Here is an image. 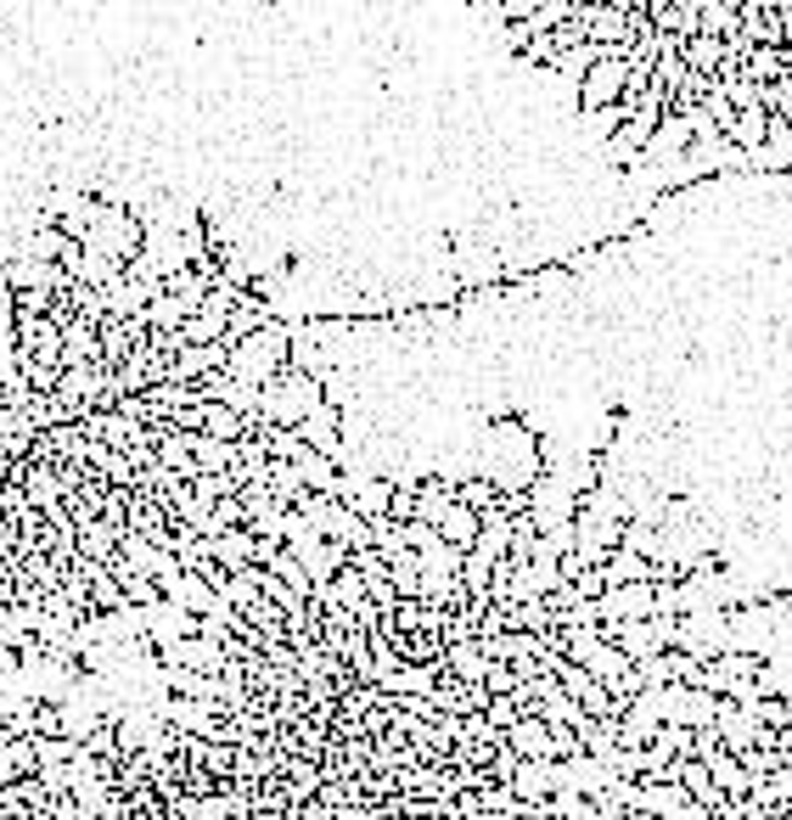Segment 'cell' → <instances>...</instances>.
<instances>
[{
    "instance_id": "6da1fadb",
    "label": "cell",
    "mask_w": 792,
    "mask_h": 820,
    "mask_svg": "<svg viewBox=\"0 0 792 820\" xmlns=\"http://www.w3.org/2000/svg\"><path fill=\"white\" fill-rule=\"evenodd\" d=\"M287 348H293V343H287V326H282V321H264L247 343L231 348V366H225V372H231L236 383H247V388H264V383H276V377L293 366Z\"/></svg>"
},
{
    "instance_id": "7a4b0ae2",
    "label": "cell",
    "mask_w": 792,
    "mask_h": 820,
    "mask_svg": "<svg viewBox=\"0 0 792 820\" xmlns=\"http://www.w3.org/2000/svg\"><path fill=\"white\" fill-rule=\"evenodd\" d=\"M326 394H321V377H309V372H282L276 383H264L258 388V422H271V427H293L298 433V422L321 405Z\"/></svg>"
},
{
    "instance_id": "3957f363",
    "label": "cell",
    "mask_w": 792,
    "mask_h": 820,
    "mask_svg": "<svg viewBox=\"0 0 792 820\" xmlns=\"http://www.w3.org/2000/svg\"><path fill=\"white\" fill-rule=\"evenodd\" d=\"M282 551H287V557H298V563H304V574H309L315 585H332V579L348 568V551H343V545H332L326 534H315L298 512L287 517V539H282Z\"/></svg>"
},
{
    "instance_id": "277c9868",
    "label": "cell",
    "mask_w": 792,
    "mask_h": 820,
    "mask_svg": "<svg viewBox=\"0 0 792 820\" xmlns=\"http://www.w3.org/2000/svg\"><path fill=\"white\" fill-rule=\"evenodd\" d=\"M663 113H669V90L652 79V90L641 97V108L607 135V158H612V163H641V152H647V141H652V130H658Z\"/></svg>"
},
{
    "instance_id": "5b68a950",
    "label": "cell",
    "mask_w": 792,
    "mask_h": 820,
    "mask_svg": "<svg viewBox=\"0 0 792 820\" xmlns=\"http://www.w3.org/2000/svg\"><path fill=\"white\" fill-rule=\"evenodd\" d=\"M625 73H630V51H607V45H601V62L579 79V102H585L590 113L625 102Z\"/></svg>"
},
{
    "instance_id": "8992f818",
    "label": "cell",
    "mask_w": 792,
    "mask_h": 820,
    "mask_svg": "<svg viewBox=\"0 0 792 820\" xmlns=\"http://www.w3.org/2000/svg\"><path fill=\"white\" fill-rule=\"evenodd\" d=\"M158 669H192V675H214L225 669V647L220 641H203V635H186V641H163L158 652Z\"/></svg>"
},
{
    "instance_id": "52a82bcc",
    "label": "cell",
    "mask_w": 792,
    "mask_h": 820,
    "mask_svg": "<svg viewBox=\"0 0 792 820\" xmlns=\"http://www.w3.org/2000/svg\"><path fill=\"white\" fill-rule=\"evenodd\" d=\"M759 675H764V658H753V652H720V658H709V664H702V680H697V691L731 697L737 686H748V680H759Z\"/></svg>"
},
{
    "instance_id": "ba28073f",
    "label": "cell",
    "mask_w": 792,
    "mask_h": 820,
    "mask_svg": "<svg viewBox=\"0 0 792 820\" xmlns=\"http://www.w3.org/2000/svg\"><path fill=\"white\" fill-rule=\"evenodd\" d=\"M557 787H573V776H568V765H551V759H522L511 776V792L522 803H546Z\"/></svg>"
},
{
    "instance_id": "9c48e42d",
    "label": "cell",
    "mask_w": 792,
    "mask_h": 820,
    "mask_svg": "<svg viewBox=\"0 0 792 820\" xmlns=\"http://www.w3.org/2000/svg\"><path fill=\"white\" fill-rule=\"evenodd\" d=\"M506 748L517 753V759H551V765H562V748H557V731L540 719V713H522L511 731H506Z\"/></svg>"
},
{
    "instance_id": "30bf717a",
    "label": "cell",
    "mask_w": 792,
    "mask_h": 820,
    "mask_svg": "<svg viewBox=\"0 0 792 820\" xmlns=\"http://www.w3.org/2000/svg\"><path fill=\"white\" fill-rule=\"evenodd\" d=\"M636 675H641L647 691H652V686H697V680H702V664H697L691 652L669 647V652H658V658H641Z\"/></svg>"
},
{
    "instance_id": "8fae6325",
    "label": "cell",
    "mask_w": 792,
    "mask_h": 820,
    "mask_svg": "<svg viewBox=\"0 0 792 820\" xmlns=\"http://www.w3.org/2000/svg\"><path fill=\"white\" fill-rule=\"evenodd\" d=\"M691 141H697L691 119L663 113V119H658V130H652V141H647V152H641V163H680V158L691 152Z\"/></svg>"
},
{
    "instance_id": "7c38bea8",
    "label": "cell",
    "mask_w": 792,
    "mask_h": 820,
    "mask_svg": "<svg viewBox=\"0 0 792 820\" xmlns=\"http://www.w3.org/2000/svg\"><path fill=\"white\" fill-rule=\"evenodd\" d=\"M225 366H231V348H225V343L181 348V354H174V377H169V383H203V377H214V372H225Z\"/></svg>"
},
{
    "instance_id": "4fadbf2b",
    "label": "cell",
    "mask_w": 792,
    "mask_h": 820,
    "mask_svg": "<svg viewBox=\"0 0 792 820\" xmlns=\"http://www.w3.org/2000/svg\"><path fill=\"white\" fill-rule=\"evenodd\" d=\"M197 433L203 438H220V444H242L253 433V422L236 416V411H225V405H214V399H203L197 405Z\"/></svg>"
},
{
    "instance_id": "5bb4252c",
    "label": "cell",
    "mask_w": 792,
    "mask_h": 820,
    "mask_svg": "<svg viewBox=\"0 0 792 820\" xmlns=\"http://www.w3.org/2000/svg\"><path fill=\"white\" fill-rule=\"evenodd\" d=\"M73 534H79V557H91V563H102V568L119 557V539H124V528H113V523H102V517L79 523Z\"/></svg>"
},
{
    "instance_id": "9a60e30c",
    "label": "cell",
    "mask_w": 792,
    "mask_h": 820,
    "mask_svg": "<svg viewBox=\"0 0 792 820\" xmlns=\"http://www.w3.org/2000/svg\"><path fill=\"white\" fill-rule=\"evenodd\" d=\"M298 438H304L309 449H321V455H332V462H337V405L321 399V405L298 422Z\"/></svg>"
},
{
    "instance_id": "2e32d148",
    "label": "cell",
    "mask_w": 792,
    "mask_h": 820,
    "mask_svg": "<svg viewBox=\"0 0 792 820\" xmlns=\"http://www.w3.org/2000/svg\"><path fill=\"white\" fill-rule=\"evenodd\" d=\"M478 534H484V517H478L473 506L450 500L445 517H438V539H445V545H461V551H473V539H478Z\"/></svg>"
},
{
    "instance_id": "e0dca14e",
    "label": "cell",
    "mask_w": 792,
    "mask_h": 820,
    "mask_svg": "<svg viewBox=\"0 0 792 820\" xmlns=\"http://www.w3.org/2000/svg\"><path fill=\"white\" fill-rule=\"evenodd\" d=\"M163 601L186 607V613H197V618H209V613L220 607V596H214V590H209V579H197V574H181L174 585H163Z\"/></svg>"
},
{
    "instance_id": "ac0fdd59",
    "label": "cell",
    "mask_w": 792,
    "mask_h": 820,
    "mask_svg": "<svg viewBox=\"0 0 792 820\" xmlns=\"http://www.w3.org/2000/svg\"><path fill=\"white\" fill-rule=\"evenodd\" d=\"M697 23H702V34H709V40L742 34V0H702V7H697Z\"/></svg>"
},
{
    "instance_id": "d6986e66",
    "label": "cell",
    "mask_w": 792,
    "mask_h": 820,
    "mask_svg": "<svg viewBox=\"0 0 792 820\" xmlns=\"http://www.w3.org/2000/svg\"><path fill=\"white\" fill-rule=\"evenodd\" d=\"M438 669H445V675H456V680H467V686H484V675H489V658L478 652V641H456V647H445Z\"/></svg>"
},
{
    "instance_id": "ffe728a7",
    "label": "cell",
    "mask_w": 792,
    "mask_h": 820,
    "mask_svg": "<svg viewBox=\"0 0 792 820\" xmlns=\"http://www.w3.org/2000/svg\"><path fill=\"white\" fill-rule=\"evenodd\" d=\"M601 579H607V590H612V585H652V557H636V551H607Z\"/></svg>"
},
{
    "instance_id": "44dd1931",
    "label": "cell",
    "mask_w": 792,
    "mask_h": 820,
    "mask_svg": "<svg viewBox=\"0 0 792 820\" xmlns=\"http://www.w3.org/2000/svg\"><path fill=\"white\" fill-rule=\"evenodd\" d=\"M186 321H192V310H186L181 298H174L169 287H163V293L146 304V326H152L158 337H181V326H186Z\"/></svg>"
},
{
    "instance_id": "7402d4cb",
    "label": "cell",
    "mask_w": 792,
    "mask_h": 820,
    "mask_svg": "<svg viewBox=\"0 0 792 820\" xmlns=\"http://www.w3.org/2000/svg\"><path fill=\"white\" fill-rule=\"evenodd\" d=\"M293 467H298L304 489H315V495H337V478H343V473H337V462H332V455H321V449H304Z\"/></svg>"
},
{
    "instance_id": "603a6c76",
    "label": "cell",
    "mask_w": 792,
    "mask_h": 820,
    "mask_svg": "<svg viewBox=\"0 0 792 820\" xmlns=\"http://www.w3.org/2000/svg\"><path fill=\"white\" fill-rule=\"evenodd\" d=\"M786 62H792V57H786L781 45H753L748 62H742V79H748V84H775V79H786Z\"/></svg>"
},
{
    "instance_id": "cb8c5ba5",
    "label": "cell",
    "mask_w": 792,
    "mask_h": 820,
    "mask_svg": "<svg viewBox=\"0 0 792 820\" xmlns=\"http://www.w3.org/2000/svg\"><path fill=\"white\" fill-rule=\"evenodd\" d=\"M786 803H792V765L775 770V776H759V781L748 787V814H753V809H786Z\"/></svg>"
},
{
    "instance_id": "d4e9b609",
    "label": "cell",
    "mask_w": 792,
    "mask_h": 820,
    "mask_svg": "<svg viewBox=\"0 0 792 820\" xmlns=\"http://www.w3.org/2000/svg\"><path fill=\"white\" fill-rule=\"evenodd\" d=\"M174 697H192V702H220V680L214 675H192V669H163Z\"/></svg>"
},
{
    "instance_id": "484cf974",
    "label": "cell",
    "mask_w": 792,
    "mask_h": 820,
    "mask_svg": "<svg viewBox=\"0 0 792 820\" xmlns=\"http://www.w3.org/2000/svg\"><path fill=\"white\" fill-rule=\"evenodd\" d=\"M753 163L759 169H786L792 163V124L786 119H770V135H764V146H759Z\"/></svg>"
},
{
    "instance_id": "4316f807",
    "label": "cell",
    "mask_w": 792,
    "mask_h": 820,
    "mask_svg": "<svg viewBox=\"0 0 792 820\" xmlns=\"http://www.w3.org/2000/svg\"><path fill=\"white\" fill-rule=\"evenodd\" d=\"M68 247H73V236H68L62 225H40V231L29 236V259H34V264H62Z\"/></svg>"
},
{
    "instance_id": "83f0119b",
    "label": "cell",
    "mask_w": 792,
    "mask_h": 820,
    "mask_svg": "<svg viewBox=\"0 0 792 820\" xmlns=\"http://www.w3.org/2000/svg\"><path fill=\"white\" fill-rule=\"evenodd\" d=\"M79 742H84V753H91V759H119V753H124L119 719H97V725H91V731H84Z\"/></svg>"
},
{
    "instance_id": "f1b7e54d",
    "label": "cell",
    "mask_w": 792,
    "mask_h": 820,
    "mask_svg": "<svg viewBox=\"0 0 792 820\" xmlns=\"http://www.w3.org/2000/svg\"><path fill=\"white\" fill-rule=\"evenodd\" d=\"M720 62H725V40L697 34V40L686 45V68H691V73H702V79H714V73H720Z\"/></svg>"
},
{
    "instance_id": "f546056e",
    "label": "cell",
    "mask_w": 792,
    "mask_h": 820,
    "mask_svg": "<svg viewBox=\"0 0 792 820\" xmlns=\"http://www.w3.org/2000/svg\"><path fill=\"white\" fill-rule=\"evenodd\" d=\"M34 759L40 765H79V759H91V753H84L79 737H34Z\"/></svg>"
},
{
    "instance_id": "4dcf8cb0",
    "label": "cell",
    "mask_w": 792,
    "mask_h": 820,
    "mask_svg": "<svg viewBox=\"0 0 792 820\" xmlns=\"http://www.w3.org/2000/svg\"><path fill=\"white\" fill-rule=\"evenodd\" d=\"M264 489H271L282 506H293V500L304 495V478H298L293 462H271V467H264Z\"/></svg>"
},
{
    "instance_id": "1f68e13d",
    "label": "cell",
    "mask_w": 792,
    "mask_h": 820,
    "mask_svg": "<svg viewBox=\"0 0 792 820\" xmlns=\"http://www.w3.org/2000/svg\"><path fill=\"white\" fill-rule=\"evenodd\" d=\"M473 557H489V563L511 557V523H484V534L473 539Z\"/></svg>"
},
{
    "instance_id": "d6a6232c",
    "label": "cell",
    "mask_w": 792,
    "mask_h": 820,
    "mask_svg": "<svg viewBox=\"0 0 792 820\" xmlns=\"http://www.w3.org/2000/svg\"><path fill=\"white\" fill-rule=\"evenodd\" d=\"M264 568H271V574H276V579H282L287 590H298V596L309 601V590H315V579L304 574V563H298V557H287V551H276V557H271V563H264Z\"/></svg>"
},
{
    "instance_id": "836d02e7",
    "label": "cell",
    "mask_w": 792,
    "mask_h": 820,
    "mask_svg": "<svg viewBox=\"0 0 792 820\" xmlns=\"http://www.w3.org/2000/svg\"><path fill=\"white\" fill-rule=\"evenodd\" d=\"M596 62H601V45H579V51H562L551 68H557V73H568V79H585Z\"/></svg>"
},
{
    "instance_id": "e575fe53",
    "label": "cell",
    "mask_w": 792,
    "mask_h": 820,
    "mask_svg": "<svg viewBox=\"0 0 792 820\" xmlns=\"http://www.w3.org/2000/svg\"><path fill=\"white\" fill-rule=\"evenodd\" d=\"M742 759V770L759 781V776H775V770H786V759H781V748H748V753H737Z\"/></svg>"
},
{
    "instance_id": "d590c367",
    "label": "cell",
    "mask_w": 792,
    "mask_h": 820,
    "mask_svg": "<svg viewBox=\"0 0 792 820\" xmlns=\"http://www.w3.org/2000/svg\"><path fill=\"white\" fill-rule=\"evenodd\" d=\"M484 719H489V725H495V731L506 737V731H511V725L522 719V708H517L511 697H489V702H484Z\"/></svg>"
},
{
    "instance_id": "8d00e7d4",
    "label": "cell",
    "mask_w": 792,
    "mask_h": 820,
    "mask_svg": "<svg viewBox=\"0 0 792 820\" xmlns=\"http://www.w3.org/2000/svg\"><path fill=\"white\" fill-rule=\"evenodd\" d=\"M119 590H124V607H158L163 601V590L152 579H119Z\"/></svg>"
},
{
    "instance_id": "74e56055",
    "label": "cell",
    "mask_w": 792,
    "mask_h": 820,
    "mask_svg": "<svg viewBox=\"0 0 792 820\" xmlns=\"http://www.w3.org/2000/svg\"><path fill=\"white\" fill-rule=\"evenodd\" d=\"M484 691H489V697H511V691H517V669H511V664H489Z\"/></svg>"
},
{
    "instance_id": "f35d334b",
    "label": "cell",
    "mask_w": 792,
    "mask_h": 820,
    "mask_svg": "<svg viewBox=\"0 0 792 820\" xmlns=\"http://www.w3.org/2000/svg\"><path fill=\"white\" fill-rule=\"evenodd\" d=\"M568 585H573V596H579V601H596V596L607 590V579H601V568H585V574H579V579H568Z\"/></svg>"
}]
</instances>
